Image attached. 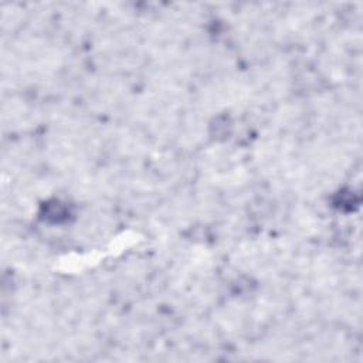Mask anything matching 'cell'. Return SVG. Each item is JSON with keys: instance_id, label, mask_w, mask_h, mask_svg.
Segmentation results:
<instances>
[{"instance_id": "6da1fadb", "label": "cell", "mask_w": 363, "mask_h": 363, "mask_svg": "<svg viewBox=\"0 0 363 363\" xmlns=\"http://www.w3.org/2000/svg\"><path fill=\"white\" fill-rule=\"evenodd\" d=\"M37 218L50 227H64L71 224L75 217V206L65 197L51 196L43 199L37 206Z\"/></svg>"}, {"instance_id": "7a4b0ae2", "label": "cell", "mask_w": 363, "mask_h": 363, "mask_svg": "<svg viewBox=\"0 0 363 363\" xmlns=\"http://www.w3.org/2000/svg\"><path fill=\"white\" fill-rule=\"evenodd\" d=\"M330 201L337 211H342L345 214L353 213L360 206V193L350 186L339 187L330 196Z\"/></svg>"}]
</instances>
